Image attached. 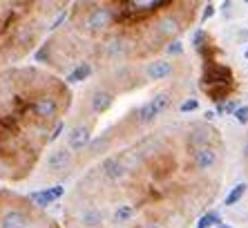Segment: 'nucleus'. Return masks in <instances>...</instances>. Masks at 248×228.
I'll use <instances>...</instances> for the list:
<instances>
[{
    "label": "nucleus",
    "instance_id": "f257e3e1",
    "mask_svg": "<svg viewBox=\"0 0 248 228\" xmlns=\"http://www.w3.org/2000/svg\"><path fill=\"white\" fill-rule=\"evenodd\" d=\"M121 23V12L116 5L94 2L83 7V16L76 18V27L87 36H105Z\"/></svg>",
    "mask_w": 248,
    "mask_h": 228
},
{
    "label": "nucleus",
    "instance_id": "f03ea898",
    "mask_svg": "<svg viewBox=\"0 0 248 228\" xmlns=\"http://www.w3.org/2000/svg\"><path fill=\"white\" fill-rule=\"evenodd\" d=\"M172 101H174V92L172 90L155 92L143 105H139V108L132 112L134 126H150V123H155L161 114H166L168 110L172 108Z\"/></svg>",
    "mask_w": 248,
    "mask_h": 228
},
{
    "label": "nucleus",
    "instance_id": "7ed1b4c3",
    "mask_svg": "<svg viewBox=\"0 0 248 228\" xmlns=\"http://www.w3.org/2000/svg\"><path fill=\"white\" fill-rule=\"evenodd\" d=\"M58 112H61V101L49 92H36L27 101V116L34 123L49 126L52 121H58Z\"/></svg>",
    "mask_w": 248,
    "mask_h": 228
},
{
    "label": "nucleus",
    "instance_id": "20e7f679",
    "mask_svg": "<svg viewBox=\"0 0 248 228\" xmlns=\"http://www.w3.org/2000/svg\"><path fill=\"white\" fill-rule=\"evenodd\" d=\"M76 161V154L67 148V143H56L45 159V170L52 177H65Z\"/></svg>",
    "mask_w": 248,
    "mask_h": 228
},
{
    "label": "nucleus",
    "instance_id": "39448f33",
    "mask_svg": "<svg viewBox=\"0 0 248 228\" xmlns=\"http://www.w3.org/2000/svg\"><path fill=\"white\" fill-rule=\"evenodd\" d=\"M130 40L125 38V34H119V32H108L101 40V47H98V54L105 63H116L119 58H125L130 54Z\"/></svg>",
    "mask_w": 248,
    "mask_h": 228
},
{
    "label": "nucleus",
    "instance_id": "423d86ee",
    "mask_svg": "<svg viewBox=\"0 0 248 228\" xmlns=\"http://www.w3.org/2000/svg\"><path fill=\"white\" fill-rule=\"evenodd\" d=\"M34 219L20 204H2L0 201V228H31Z\"/></svg>",
    "mask_w": 248,
    "mask_h": 228
},
{
    "label": "nucleus",
    "instance_id": "0eeeda50",
    "mask_svg": "<svg viewBox=\"0 0 248 228\" xmlns=\"http://www.w3.org/2000/svg\"><path fill=\"white\" fill-rule=\"evenodd\" d=\"M184 25H186V20L177 12H166L152 23V32L156 34L159 40L168 43V40L177 38V36L184 32Z\"/></svg>",
    "mask_w": 248,
    "mask_h": 228
},
{
    "label": "nucleus",
    "instance_id": "6e6552de",
    "mask_svg": "<svg viewBox=\"0 0 248 228\" xmlns=\"http://www.w3.org/2000/svg\"><path fill=\"white\" fill-rule=\"evenodd\" d=\"M92 132H94V119L92 121H76L74 126L69 128L67 137H65L67 148L74 154H83V150L92 141Z\"/></svg>",
    "mask_w": 248,
    "mask_h": 228
},
{
    "label": "nucleus",
    "instance_id": "1a4fd4ad",
    "mask_svg": "<svg viewBox=\"0 0 248 228\" xmlns=\"http://www.w3.org/2000/svg\"><path fill=\"white\" fill-rule=\"evenodd\" d=\"M174 74H177V63H174V58H168V56L152 58V61H148L143 67L145 81H152V83L168 81V79H172Z\"/></svg>",
    "mask_w": 248,
    "mask_h": 228
},
{
    "label": "nucleus",
    "instance_id": "9d476101",
    "mask_svg": "<svg viewBox=\"0 0 248 228\" xmlns=\"http://www.w3.org/2000/svg\"><path fill=\"white\" fill-rule=\"evenodd\" d=\"M219 163V150L215 146H199V148H192L190 152V165L192 170L203 175V172H210L213 168H217Z\"/></svg>",
    "mask_w": 248,
    "mask_h": 228
},
{
    "label": "nucleus",
    "instance_id": "9b49d317",
    "mask_svg": "<svg viewBox=\"0 0 248 228\" xmlns=\"http://www.w3.org/2000/svg\"><path fill=\"white\" fill-rule=\"evenodd\" d=\"M116 101V92L114 90H108L105 85H96L90 90L87 94V108L92 112V116H101V114L110 112L112 105Z\"/></svg>",
    "mask_w": 248,
    "mask_h": 228
},
{
    "label": "nucleus",
    "instance_id": "f8f14e48",
    "mask_svg": "<svg viewBox=\"0 0 248 228\" xmlns=\"http://www.w3.org/2000/svg\"><path fill=\"white\" fill-rule=\"evenodd\" d=\"M98 172L103 175L105 181L121 183V181H125L127 175H130V165L125 163L123 157H114V154H110V157H105V159L98 163Z\"/></svg>",
    "mask_w": 248,
    "mask_h": 228
},
{
    "label": "nucleus",
    "instance_id": "ddd939ff",
    "mask_svg": "<svg viewBox=\"0 0 248 228\" xmlns=\"http://www.w3.org/2000/svg\"><path fill=\"white\" fill-rule=\"evenodd\" d=\"M210 85H232V69L221 63H206L202 74V87Z\"/></svg>",
    "mask_w": 248,
    "mask_h": 228
},
{
    "label": "nucleus",
    "instance_id": "4468645a",
    "mask_svg": "<svg viewBox=\"0 0 248 228\" xmlns=\"http://www.w3.org/2000/svg\"><path fill=\"white\" fill-rule=\"evenodd\" d=\"M63 195H65V186L56 183V186H47V188H41V190L29 193L27 195V201H31L36 208H47L49 204H56Z\"/></svg>",
    "mask_w": 248,
    "mask_h": 228
},
{
    "label": "nucleus",
    "instance_id": "2eb2a0df",
    "mask_svg": "<svg viewBox=\"0 0 248 228\" xmlns=\"http://www.w3.org/2000/svg\"><path fill=\"white\" fill-rule=\"evenodd\" d=\"M103 222H105V215L96 206H87V208H83V211L76 215V224L81 228H101Z\"/></svg>",
    "mask_w": 248,
    "mask_h": 228
},
{
    "label": "nucleus",
    "instance_id": "dca6fc26",
    "mask_svg": "<svg viewBox=\"0 0 248 228\" xmlns=\"http://www.w3.org/2000/svg\"><path fill=\"white\" fill-rule=\"evenodd\" d=\"M215 137L217 134L210 126H192V130L186 137V143H188V148H199V146H208Z\"/></svg>",
    "mask_w": 248,
    "mask_h": 228
},
{
    "label": "nucleus",
    "instance_id": "f3484780",
    "mask_svg": "<svg viewBox=\"0 0 248 228\" xmlns=\"http://www.w3.org/2000/svg\"><path fill=\"white\" fill-rule=\"evenodd\" d=\"M110 148H112V132L108 130V132H103L98 139H92V141H90V146L83 150V154H85V157H90V159H94V157H98V154L108 152ZM83 154H78V157H83Z\"/></svg>",
    "mask_w": 248,
    "mask_h": 228
},
{
    "label": "nucleus",
    "instance_id": "a211bd4d",
    "mask_svg": "<svg viewBox=\"0 0 248 228\" xmlns=\"http://www.w3.org/2000/svg\"><path fill=\"white\" fill-rule=\"evenodd\" d=\"M92 74H94L92 63H90V61H83V63H78L67 76H65V81H67L69 85H74V83H83V81H87Z\"/></svg>",
    "mask_w": 248,
    "mask_h": 228
},
{
    "label": "nucleus",
    "instance_id": "6ab92c4d",
    "mask_svg": "<svg viewBox=\"0 0 248 228\" xmlns=\"http://www.w3.org/2000/svg\"><path fill=\"white\" fill-rule=\"evenodd\" d=\"M137 217V208L132 204H116L114 212H112V222L116 224H127Z\"/></svg>",
    "mask_w": 248,
    "mask_h": 228
},
{
    "label": "nucleus",
    "instance_id": "aec40b11",
    "mask_svg": "<svg viewBox=\"0 0 248 228\" xmlns=\"http://www.w3.org/2000/svg\"><path fill=\"white\" fill-rule=\"evenodd\" d=\"M246 190H248V183H246V181L235 183V186L231 188V193L226 195L224 206H235V204H239V201L244 199V195H246Z\"/></svg>",
    "mask_w": 248,
    "mask_h": 228
},
{
    "label": "nucleus",
    "instance_id": "412c9836",
    "mask_svg": "<svg viewBox=\"0 0 248 228\" xmlns=\"http://www.w3.org/2000/svg\"><path fill=\"white\" fill-rule=\"evenodd\" d=\"M221 222H224V219H221L219 212H217V211H208V212H203V215L197 219L195 228H215V226H219Z\"/></svg>",
    "mask_w": 248,
    "mask_h": 228
},
{
    "label": "nucleus",
    "instance_id": "4be33fe9",
    "mask_svg": "<svg viewBox=\"0 0 248 228\" xmlns=\"http://www.w3.org/2000/svg\"><path fill=\"white\" fill-rule=\"evenodd\" d=\"M202 90L206 92V94L213 98L215 103H219V101H226V98H231L228 94H231L232 85H210V87H202Z\"/></svg>",
    "mask_w": 248,
    "mask_h": 228
},
{
    "label": "nucleus",
    "instance_id": "5701e85b",
    "mask_svg": "<svg viewBox=\"0 0 248 228\" xmlns=\"http://www.w3.org/2000/svg\"><path fill=\"white\" fill-rule=\"evenodd\" d=\"M163 51L168 54V58H181L186 54L184 49V43H181L179 38H172V40H168L166 45H163Z\"/></svg>",
    "mask_w": 248,
    "mask_h": 228
},
{
    "label": "nucleus",
    "instance_id": "b1692460",
    "mask_svg": "<svg viewBox=\"0 0 248 228\" xmlns=\"http://www.w3.org/2000/svg\"><path fill=\"white\" fill-rule=\"evenodd\" d=\"M210 43V38H208V32H203V29H197L195 34H192V47H195L197 51H202L203 47Z\"/></svg>",
    "mask_w": 248,
    "mask_h": 228
},
{
    "label": "nucleus",
    "instance_id": "393cba45",
    "mask_svg": "<svg viewBox=\"0 0 248 228\" xmlns=\"http://www.w3.org/2000/svg\"><path fill=\"white\" fill-rule=\"evenodd\" d=\"M195 110H199V98H197V97H186L184 101L179 103V112L181 114L195 112Z\"/></svg>",
    "mask_w": 248,
    "mask_h": 228
},
{
    "label": "nucleus",
    "instance_id": "a878e982",
    "mask_svg": "<svg viewBox=\"0 0 248 228\" xmlns=\"http://www.w3.org/2000/svg\"><path fill=\"white\" fill-rule=\"evenodd\" d=\"M232 116H235V121L239 126H248V105H239V108L232 112Z\"/></svg>",
    "mask_w": 248,
    "mask_h": 228
},
{
    "label": "nucleus",
    "instance_id": "bb28decb",
    "mask_svg": "<svg viewBox=\"0 0 248 228\" xmlns=\"http://www.w3.org/2000/svg\"><path fill=\"white\" fill-rule=\"evenodd\" d=\"M63 130H65V121L58 119V121H56V126H54V130L49 132V134H47V143H54V141H56V139L61 137V132H63Z\"/></svg>",
    "mask_w": 248,
    "mask_h": 228
},
{
    "label": "nucleus",
    "instance_id": "cd10ccee",
    "mask_svg": "<svg viewBox=\"0 0 248 228\" xmlns=\"http://www.w3.org/2000/svg\"><path fill=\"white\" fill-rule=\"evenodd\" d=\"M217 14V7L213 5V2H206V7H203V12H202V23H206V20H210V18Z\"/></svg>",
    "mask_w": 248,
    "mask_h": 228
},
{
    "label": "nucleus",
    "instance_id": "c85d7f7f",
    "mask_svg": "<svg viewBox=\"0 0 248 228\" xmlns=\"http://www.w3.org/2000/svg\"><path fill=\"white\" fill-rule=\"evenodd\" d=\"M49 49H52V43H45V45H43L41 49L36 51V61L45 63V58H49Z\"/></svg>",
    "mask_w": 248,
    "mask_h": 228
},
{
    "label": "nucleus",
    "instance_id": "c756f323",
    "mask_svg": "<svg viewBox=\"0 0 248 228\" xmlns=\"http://www.w3.org/2000/svg\"><path fill=\"white\" fill-rule=\"evenodd\" d=\"M237 108H239V101H235V98H226L224 101V114H232Z\"/></svg>",
    "mask_w": 248,
    "mask_h": 228
},
{
    "label": "nucleus",
    "instance_id": "7c9ffc66",
    "mask_svg": "<svg viewBox=\"0 0 248 228\" xmlns=\"http://www.w3.org/2000/svg\"><path fill=\"white\" fill-rule=\"evenodd\" d=\"M65 20H67V12H63V14H61V16H58L56 20H54L52 25H49V27H47V32H54V29H58V27H61V25L65 23Z\"/></svg>",
    "mask_w": 248,
    "mask_h": 228
},
{
    "label": "nucleus",
    "instance_id": "2f4dec72",
    "mask_svg": "<svg viewBox=\"0 0 248 228\" xmlns=\"http://www.w3.org/2000/svg\"><path fill=\"white\" fill-rule=\"evenodd\" d=\"M215 116H217V114H215L213 110H206V112H203V121H208V123H210V121H215Z\"/></svg>",
    "mask_w": 248,
    "mask_h": 228
},
{
    "label": "nucleus",
    "instance_id": "473e14b6",
    "mask_svg": "<svg viewBox=\"0 0 248 228\" xmlns=\"http://www.w3.org/2000/svg\"><path fill=\"white\" fill-rule=\"evenodd\" d=\"M94 2H101V0H76V7H87L94 5Z\"/></svg>",
    "mask_w": 248,
    "mask_h": 228
},
{
    "label": "nucleus",
    "instance_id": "72a5a7b5",
    "mask_svg": "<svg viewBox=\"0 0 248 228\" xmlns=\"http://www.w3.org/2000/svg\"><path fill=\"white\" fill-rule=\"evenodd\" d=\"M244 159H248V141L244 143Z\"/></svg>",
    "mask_w": 248,
    "mask_h": 228
},
{
    "label": "nucleus",
    "instance_id": "f704fd0d",
    "mask_svg": "<svg viewBox=\"0 0 248 228\" xmlns=\"http://www.w3.org/2000/svg\"><path fill=\"white\" fill-rule=\"evenodd\" d=\"M141 228H161L159 224H145V226H141Z\"/></svg>",
    "mask_w": 248,
    "mask_h": 228
},
{
    "label": "nucleus",
    "instance_id": "c9c22d12",
    "mask_svg": "<svg viewBox=\"0 0 248 228\" xmlns=\"http://www.w3.org/2000/svg\"><path fill=\"white\" fill-rule=\"evenodd\" d=\"M215 228H232V226H226V224H224V222H221V224H219V226H215Z\"/></svg>",
    "mask_w": 248,
    "mask_h": 228
},
{
    "label": "nucleus",
    "instance_id": "e433bc0d",
    "mask_svg": "<svg viewBox=\"0 0 248 228\" xmlns=\"http://www.w3.org/2000/svg\"><path fill=\"white\" fill-rule=\"evenodd\" d=\"M244 58H246V61H248V47H246V51H244Z\"/></svg>",
    "mask_w": 248,
    "mask_h": 228
},
{
    "label": "nucleus",
    "instance_id": "4c0bfd02",
    "mask_svg": "<svg viewBox=\"0 0 248 228\" xmlns=\"http://www.w3.org/2000/svg\"><path fill=\"white\" fill-rule=\"evenodd\" d=\"M206 2H213V0H206Z\"/></svg>",
    "mask_w": 248,
    "mask_h": 228
},
{
    "label": "nucleus",
    "instance_id": "58836bf2",
    "mask_svg": "<svg viewBox=\"0 0 248 228\" xmlns=\"http://www.w3.org/2000/svg\"><path fill=\"white\" fill-rule=\"evenodd\" d=\"M244 2H246V5H248V0H244Z\"/></svg>",
    "mask_w": 248,
    "mask_h": 228
},
{
    "label": "nucleus",
    "instance_id": "ea45409f",
    "mask_svg": "<svg viewBox=\"0 0 248 228\" xmlns=\"http://www.w3.org/2000/svg\"><path fill=\"white\" fill-rule=\"evenodd\" d=\"M54 228H58V226H54Z\"/></svg>",
    "mask_w": 248,
    "mask_h": 228
}]
</instances>
